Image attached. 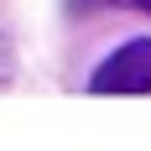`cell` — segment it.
<instances>
[{
    "label": "cell",
    "instance_id": "7a4b0ae2",
    "mask_svg": "<svg viewBox=\"0 0 151 151\" xmlns=\"http://www.w3.org/2000/svg\"><path fill=\"white\" fill-rule=\"evenodd\" d=\"M136 5H141V11H151V0H136Z\"/></svg>",
    "mask_w": 151,
    "mask_h": 151
},
{
    "label": "cell",
    "instance_id": "6da1fadb",
    "mask_svg": "<svg viewBox=\"0 0 151 151\" xmlns=\"http://www.w3.org/2000/svg\"><path fill=\"white\" fill-rule=\"evenodd\" d=\"M89 94H151V37L125 42L120 52L89 78Z\"/></svg>",
    "mask_w": 151,
    "mask_h": 151
}]
</instances>
